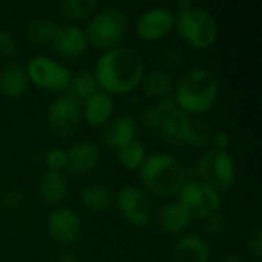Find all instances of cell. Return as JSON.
<instances>
[{
    "instance_id": "cell-7",
    "label": "cell",
    "mask_w": 262,
    "mask_h": 262,
    "mask_svg": "<svg viewBox=\"0 0 262 262\" xmlns=\"http://www.w3.org/2000/svg\"><path fill=\"white\" fill-rule=\"evenodd\" d=\"M25 69L29 83L35 84L43 91L63 94L69 89V83L72 77L71 71L64 64L48 55H37L31 58Z\"/></svg>"
},
{
    "instance_id": "cell-27",
    "label": "cell",
    "mask_w": 262,
    "mask_h": 262,
    "mask_svg": "<svg viewBox=\"0 0 262 262\" xmlns=\"http://www.w3.org/2000/svg\"><path fill=\"white\" fill-rule=\"evenodd\" d=\"M117 155L120 164L127 170H138L147 157L146 147L140 140H134L129 144L123 146L121 149L117 150Z\"/></svg>"
},
{
    "instance_id": "cell-25",
    "label": "cell",
    "mask_w": 262,
    "mask_h": 262,
    "mask_svg": "<svg viewBox=\"0 0 262 262\" xmlns=\"http://www.w3.org/2000/svg\"><path fill=\"white\" fill-rule=\"evenodd\" d=\"M69 97H72L75 101L83 104L86 100H89L92 95H95L100 91V86L97 83V78L94 72L91 71H80L77 75L71 77L69 83Z\"/></svg>"
},
{
    "instance_id": "cell-6",
    "label": "cell",
    "mask_w": 262,
    "mask_h": 262,
    "mask_svg": "<svg viewBox=\"0 0 262 262\" xmlns=\"http://www.w3.org/2000/svg\"><path fill=\"white\" fill-rule=\"evenodd\" d=\"M196 172L200 181L206 183L218 193L232 189L236 178L235 161L227 150H216V149L207 150L200 158Z\"/></svg>"
},
{
    "instance_id": "cell-16",
    "label": "cell",
    "mask_w": 262,
    "mask_h": 262,
    "mask_svg": "<svg viewBox=\"0 0 262 262\" xmlns=\"http://www.w3.org/2000/svg\"><path fill=\"white\" fill-rule=\"evenodd\" d=\"M192 220V215L180 201L167 203L157 212L158 227L163 233L167 235H183L189 229Z\"/></svg>"
},
{
    "instance_id": "cell-21",
    "label": "cell",
    "mask_w": 262,
    "mask_h": 262,
    "mask_svg": "<svg viewBox=\"0 0 262 262\" xmlns=\"http://www.w3.org/2000/svg\"><path fill=\"white\" fill-rule=\"evenodd\" d=\"M40 198L49 204L61 203L68 195V181L63 172L46 169L38 181Z\"/></svg>"
},
{
    "instance_id": "cell-37",
    "label": "cell",
    "mask_w": 262,
    "mask_h": 262,
    "mask_svg": "<svg viewBox=\"0 0 262 262\" xmlns=\"http://www.w3.org/2000/svg\"><path fill=\"white\" fill-rule=\"evenodd\" d=\"M57 262H80L78 259V255L75 252H71V250H64L58 255V259Z\"/></svg>"
},
{
    "instance_id": "cell-3",
    "label": "cell",
    "mask_w": 262,
    "mask_h": 262,
    "mask_svg": "<svg viewBox=\"0 0 262 262\" xmlns=\"http://www.w3.org/2000/svg\"><path fill=\"white\" fill-rule=\"evenodd\" d=\"M138 175L144 187L158 198H172L180 193L187 181V173L183 163L164 152L147 155Z\"/></svg>"
},
{
    "instance_id": "cell-8",
    "label": "cell",
    "mask_w": 262,
    "mask_h": 262,
    "mask_svg": "<svg viewBox=\"0 0 262 262\" xmlns=\"http://www.w3.org/2000/svg\"><path fill=\"white\" fill-rule=\"evenodd\" d=\"M178 201L189 210L193 220H206L221 209L220 193L200 180L186 181L178 193Z\"/></svg>"
},
{
    "instance_id": "cell-31",
    "label": "cell",
    "mask_w": 262,
    "mask_h": 262,
    "mask_svg": "<svg viewBox=\"0 0 262 262\" xmlns=\"http://www.w3.org/2000/svg\"><path fill=\"white\" fill-rule=\"evenodd\" d=\"M45 163L48 166L49 170H58L61 172L63 169H66L68 164V155L66 150L61 147H52L46 152L45 155Z\"/></svg>"
},
{
    "instance_id": "cell-10",
    "label": "cell",
    "mask_w": 262,
    "mask_h": 262,
    "mask_svg": "<svg viewBox=\"0 0 262 262\" xmlns=\"http://www.w3.org/2000/svg\"><path fill=\"white\" fill-rule=\"evenodd\" d=\"M46 121L55 135L61 138L72 137L81 123V104L68 94H61L49 103Z\"/></svg>"
},
{
    "instance_id": "cell-4",
    "label": "cell",
    "mask_w": 262,
    "mask_h": 262,
    "mask_svg": "<svg viewBox=\"0 0 262 262\" xmlns=\"http://www.w3.org/2000/svg\"><path fill=\"white\" fill-rule=\"evenodd\" d=\"M173 28L181 40L195 49L210 48L218 37V25L215 17L207 9L196 6L189 0L178 2Z\"/></svg>"
},
{
    "instance_id": "cell-1",
    "label": "cell",
    "mask_w": 262,
    "mask_h": 262,
    "mask_svg": "<svg viewBox=\"0 0 262 262\" xmlns=\"http://www.w3.org/2000/svg\"><path fill=\"white\" fill-rule=\"evenodd\" d=\"M146 74L141 54L130 46H118L104 51L94 69L97 83L103 92L112 95H124L135 91Z\"/></svg>"
},
{
    "instance_id": "cell-12",
    "label": "cell",
    "mask_w": 262,
    "mask_h": 262,
    "mask_svg": "<svg viewBox=\"0 0 262 262\" xmlns=\"http://www.w3.org/2000/svg\"><path fill=\"white\" fill-rule=\"evenodd\" d=\"M46 229L55 243L68 246L81 236L83 226L77 212L69 207H57L49 213L46 220Z\"/></svg>"
},
{
    "instance_id": "cell-36",
    "label": "cell",
    "mask_w": 262,
    "mask_h": 262,
    "mask_svg": "<svg viewBox=\"0 0 262 262\" xmlns=\"http://www.w3.org/2000/svg\"><path fill=\"white\" fill-rule=\"evenodd\" d=\"M166 60H167L169 64H173V66L181 64L183 60H184V52H183V49H181L180 46H170L169 51L166 52Z\"/></svg>"
},
{
    "instance_id": "cell-34",
    "label": "cell",
    "mask_w": 262,
    "mask_h": 262,
    "mask_svg": "<svg viewBox=\"0 0 262 262\" xmlns=\"http://www.w3.org/2000/svg\"><path fill=\"white\" fill-rule=\"evenodd\" d=\"M23 204V196L18 190H6L0 195V206H3L8 210L20 209Z\"/></svg>"
},
{
    "instance_id": "cell-2",
    "label": "cell",
    "mask_w": 262,
    "mask_h": 262,
    "mask_svg": "<svg viewBox=\"0 0 262 262\" xmlns=\"http://www.w3.org/2000/svg\"><path fill=\"white\" fill-rule=\"evenodd\" d=\"M218 97L220 80L216 74L206 68H192L180 78L173 101L187 115H203L216 104Z\"/></svg>"
},
{
    "instance_id": "cell-33",
    "label": "cell",
    "mask_w": 262,
    "mask_h": 262,
    "mask_svg": "<svg viewBox=\"0 0 262 262\" xmlns=\"http://www.w3.org/2000/svg\"><path fill=\"white\" fill-rule=\"evenodd\" d=\"M246 247L247 252L253 256V258H261L262 255V229L261 227H255L247 233L246 238Z\"/></svg>"
},
{
    "instance_id": "cell-29",
    "label": "cell",
    "mask_w": 262,
    "mask_h": 262,
    "mask_svg": "<svg viewBox=\"0 0 262 262\" xmlns=\"http://www.w3.org/2000/svg\"><path fill=\"white\" fill-rule=\"evenodd\" d=\"M203 221H204V232L212 238H220L227 230V221H226L224 215H221L220 212L207 216Z\"/></svg>"
},
{
    "instance_id": "cell-24",
    "label": "cell",
    "mask_w": 262,
    "mask_h": 262,
    "mask_svg": "<svg viewBox=\"0 0 262 262\" xmlns=\"http://www.w3.org/2000/svg\"><path fill=\"white\" fill-rule=\"evenodd\" d=\"M80 201L84 209H88L89 212L98 213V212H104L111 207V204L114 201V195L106 186L88 184L80 192Z\"/></svg>"
},
{
    "instance_id": "cell-35",
    "label": "cell",
    "mask_w": 262,
    "mask_h": 262,
    "mask_svg": "<svg viewBox=\"0 0 262 262\" xmlns=\"http://www.w3.org/2000/svg\"><path fill=\"white\" fill-rule=\"evenodd\" d=\"M212 144L215 146L213 149L216 150H227L229 144H230V137L226 130H216L213 132L212 137Z\"/></svg>"
},
{
    "instance_id": "cell-20",
    "label": "cell",
    "mask_w": 262,
    "mask_h": 262,
    "mask_svg": "<svg viewBox=\"0 0 262 262\" xmlns=\"http://www.w3.org/2000/svg\"><path fill=\"white\" fill-rule=\"evenodd\" d=\"M29 88V78L25 66L20 63H8L0 69V94L15 100L25 95Z\"/></svg>"
},
{
    "instance_id": "cell-18",
    "label": "cell",
    "mask_w": 262,
    "mask_h": 262,
    "mask_svg": "<svg viewBox=\"0 0 262 262\" xmlns=\"http://www.w3.org/2000/svg\"><path fill=\"white\" fill-rule=\"evenodd\" d=\"M112 114L114 100L103 91H98L95 95L86 100L81 107V118H84V121L94 127H103L107 124L112 120Z\"/></svg>"
},
{
    "instance_id": "cell-30",
    "label": "cell",
    "mask_w": 262,
    "mask_h": 262,
    "mask_svg": "<svg viewBox=\"0 0 262 262\" xmlns=\"http://www.w3.org/2000/svg\"><path fill=\"white\" fill-rule=\"evenodd\" d=\"M18 52V41L12 32L0 28V57L12 58Z\"/></svg>"
},
{
    "instance_id": "cell-9",
    "label": "cell",
    "mask_w": 262,
    "mask_h": 262,
    "mask_svg": "<svg viewBox=\"0 0 262 262\" xmlns=\"http://www.w3.org/2000/svg\"><path fill=\"white\" fill-rule=\"evenodd\" d=\"M120 215L132 226L143 227L149 224L154 216V204L149 193L140 187L127 184L121 187L115 198Z\"/></svg>"
},
{
    "instance_id": "cell-11",
    "label": "cell",
    "mask_w": 262,
    "mask_h": 262,
    "mask_svg": "<svg viewBox=\"0 0 262 262\" xmlns=\"http://www.w3.org/2000/svg\"><path fill=\"white\" fill-rule=\"evenodd\" d=\"M175 26V12L167 6H154L146 9L137 20L135 31L144 41H158L164 38Z\"/></svg>"
},
{
    "instance_id": "cell-19",
    "label": "cell",
    "mask_w": 262,
    "mask_h": 262,
    "mask_svg": "<svg viewBox=\"0 0 262 262\" xmlns=\"http://www.w3.org/2000/svg\"><path fill=\"white\" fill-rule=\"evenodd\" d=\"M190 121V115L175 107L173 111L164 114L157 132L161 135L163 140H166L170 144H186Z\"/></svg>"
},
{
    "instance_id": "cell-15",
    "label": "cell",
    "mask_w": 262,
    "mask_h": 262,
    "mask_svg": "<svg viewBox=\"0 0 262 262\" xmlns=\"http://www.w3.org/2000/svg\"><path fill=\"white\" fill-rule=\"evenodd\" d=\"M66 169L74 175H86L94 170L101 160V149L94 141H80L72 144L68 150Z\"/></svg>"
},
{
    "instance_id": "cell-14",
    "label": "cell",
    "mask_w": 262,
    "mask_h": 262,
    "mask_svg": "<svg viewBox=\"0 0 262 262\" xmlns=\"http://www.w3.org/2000/svg\"><path fill=\"white\" fill-rule=\"evenodd\" d=\"M138 123L132 115H120L103 126L101 141L106 147L118 150L130 141L137 140Z\"/></svg>"
},
{
    "instance_id": "cell-17",
    "label": "cell",
    "mask_w": 262,
    "mask_h": 262,
    "mask_svg": "<svg viewBox=\"0 0 262 262\" xmlns=\"http://www.w3.org/2000/svg\"><path fill=\"white\" fill-rule=\"evenodd\" d=\"M175 262H209L210 247L198 233H183L172 249Z\"/></svg>"
},
{
    "instance_id": "cell-26",
    "label": "cell",
    "mask_w": 262,
    "mask_h": 262,
    "mask_svg": "<svg viewBox=\"0 0 262 262\" xmlns=\"http://www.w3.org/2000/svg\"><path fill=\"white\" fill-rule=\"evenodd\" d=\"M97 9L98 3L95 0H63L60 3L61 14L74 23L88 21Z\"/></svg>"
},
{
    "instance_id": "cell-32",
    "label": "cell",
    "mask_w": 262,
    "mask_h": 262,
    "mask_svg": "<svg viewBox=\"0 0 262 262\" xmlns=\"http://www.w3.org/2000/svg\"><path fill=\"white\" fill-rule=\"evenodd\" d=\"M166 112L160 111L155 104L154 106H149L144 109V112L141 114V123L143 126H146L147 129L150 130H158L160 124H161V120L164 117Z\"/></svg>"
},
{
    "instance_id": "cell-23",
    "label": "cell",
    "mask_w": 262,
    "mask_h": 262,
    "mask_svg": "<svg viewBox=\"0 0 262 262\" xmlns=\"http://www.w3.org/2000/svg\"><path fill=\"white\" fill-rule=\"evenodd\" d=\"M58 29H60V25L55 20H51L46 17H38V18L28 21L26 38L35 46L52 45Z\"/></svg>"
},
{
    "instance_id": "cell-22",
    "label": "cell",
    "mask_w": 262,
    "mask_h": 262,
    "mask_svg": "<svg viewBox=\"0 0 262 262\" xmlns=\"http://www.w3.org/2000/svg\"><path fill=\"white\" fill-rule=\"evenodd\" d=\"M141 84L147 97L160 100L170 97L173 89V77L164 69H154L144 74Z\"/></svg>"
},
{
    "instance_id": "cell-38",
    "label": "cell",
    "mask_w": 262,
    "mask_h": 262,
    "mask_svg": "<svg viewBox=\"0 0 262 262\" xmlns=\"http://www.w3.org/2000/svg\"><path fill=\"white\" fill-rule=\"evenodd\" d=\"M220 262H246L239 255H236V253H230V255H226L223 259Z\"/></svg>"
},
{
    "instance_id": "cell-13",
    "label": "cell",
    "mask_w": 262,
    "mask_h": 262,
    "mask_svg": "<svg viewBox=\"0 0 262 262\" xmlns=\"http://www.w3.org/2000/svg\"><path fill=\"white\" fill-rule=\"evenodd\" d=\"M88 45L89 41L83 28L77 25H66V26H60L51 46L54 52L58 54L60 57L74 60L86 52Z\"/></svg>"
},
{
    "instance_id": "cell-28",
    "label": "cell",
    "mask_w": 262,
    "mask_h": 262,
    "mask_svg": "<svg viewBox=\"0 0 262 262\" xmlns=\"http://www.w3.org/2000/svg\"><path fill=\"white\" fill-rule=\"evenodd\" d=\"M213 130L204 120H192L189 126V134L186 144L192 147H207L212 144Z\"/></svg>"
},
{
    "instance_id": "cell-5",
    "label": "cell",
    "mask_w": 262,
    "mask_h": 262,
    "mask_svg": "<svg viewBox=\"0 0 262 262\" xmlns=\"http://www.w3.org/2000/svg\"><path fill=\"white\" fill-rule=\"evenodd\" d=\"M129 21L126 14L117 6H104L88 20L84 32L88 41L97 49L109 51L118 48L127 34Z\"/></svg>"
}]
</instances>
